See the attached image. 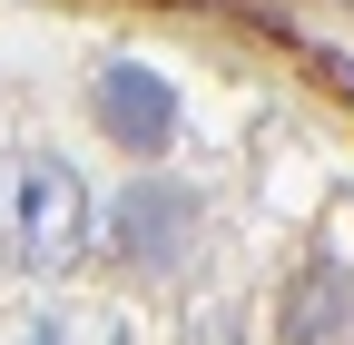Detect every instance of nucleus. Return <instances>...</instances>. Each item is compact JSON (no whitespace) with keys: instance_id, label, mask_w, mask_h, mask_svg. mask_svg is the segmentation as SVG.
<instances>
[{"instance_id":"nucleus-1","label":"nucleus","mask_w":354,"mask_h":345,"mask_svg":"<svg viewBox=\"0 0 354 345\" xmlns=\"http://www.w3.org/2000/svg\"><path fill=\"white\" fill-rule=\"evenodd\" d=\"M88 227H99V207H88V178L69 158H50V148L0 158V256L20 276H69L88 256Z\"/></svg>"},{"instance_id":"nucleus-4","label":"nucleus","mask_w":354,"mask_h":345,"mask_svg":"<svg viewBox=\"0 0 354 345\" xmlns=\"http://www.w3.org/2000/svg\"><path fill=\"white\" fill-rule=\"evenodd\" d=\"M286 316V345H354V267L344 256H305L276 296Z\"/></svg>"},{"instance_id":"nucleus-3","label":"nucleus","mask_w":354,"mask_h":345,"mask_svg":"<svg viewBox=\"0 0 354 345\" xmlns=\"http://www.w3.org/2000/svg\"><path fill=\"white\" fill-rule=\"evenodd\" d=\"M88 118H99L128 158H158L177 139V89H167V69H148V60H109L99 79H88Z\"/></svg>"},{"instance_id":"nucleus-2","label":"nucleus","mask_w":354,"mask_h":345,"mask_svg":"<svg viewBox=\"0 0 354 345\" xmlns=\"http://www.w3.org/2000/svg\"><path fill=\"white\" fill-rule=\"evenodd\" d=\"M99 227H109V247H118L138 276H177L187 247H197V227H207V197H197L187 178H128Z\"/></svg>"},{"instance_id":"nucleus-6","label":"nucleus","mask_w":354,"mask_h":345,"mask_svg":"<svg viewBox=\"0 0 354 345\" xmlns=\"http://www.w3.org/2000/svg\"><path fill=\"white\" fill-rule=\"evenodd\" d=\"M187 345H236V316H197V326H187Z\"/></svg>"},{"instance_id":"nucleus-5","label":"nucleus","mask_w":354,"mask_h":345,"mask_svg":"<svg viewBox=\"0 0 354 345\" xmlns=\"http://www.w3.org/2000/svg\"><path fill=\"white\" fill-rule=\"evenodd\" d=\"M20 345H128V326L118 316H39Z\"/></svg>"}]
</instances>
